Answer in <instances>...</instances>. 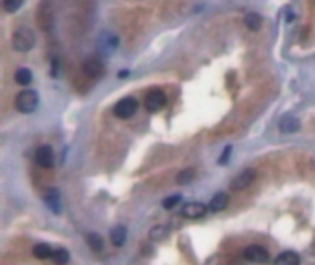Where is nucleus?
<instances>
[{
	"label": "nucleus",
	"instance_id": "obj_1",
	"mask_svg": "<svg viewBox=\"0 0 315 265\" xmlns=\"http://www.w3.org/2000/svg\"><path fill=\"white\" fill-rule=\"evenodd\" d=\"M37 42V37L31 28H18L11 37V46L17 52H30Z\"/></svg>",
	"mask_w": 315,
	"mask_h": 265
},
{
	"label": "nucleus",
	"instance_id": "obj_2",
	"mask_svg": "<svg viewBox=\"0 0 315 265\" xmlns=\"http://www.w3.org/2000/svg\"><path fill=\"white\" fill-rule=\"evenodd\" d=\"M39 105V96H37L35 91H31V89H24V91H20L15 98V109H17L18 113H22V115H30L33 113Z\"/></svg>",
	"mask_w": 315,
	"mask_h": 265
},
{
	"label": "nucleus",
	"instance_id": "obj_3",
	"mask_svg": "<svg viewBox=\"0 0 315 265\" xmlns=\"http://www.w3.org/2000/svg\"><path fill=\"white\" fill-rule=\"evenodd\" d=\"M137 109H139V102H137L135 98H124V100H120V102L115 105L113 113H115L118 118H122V120H128V118H131V116L137 113Z\"/></svg>",
	"mask_w": 315,
	"mask_h": 265
},
{
	"label": "nucleus",
	"instance_id": "obj_4",
	"mask_svg": "<svg viewBox=\"0 0 315 265\" xmlns=\"http://www.w3.org/2000/svg\"><path fill=\"white\" fill-rule=\"evenodd\" d=\"M144 105L150 113H158L166 105V94L162 91H158V89H153V91L146 94Z\"/></svg>",
	"mask_w": 315,
	"mask_h": 265
},
{
	"label": "nucleus",
	"instance_id": "obj_5",
	"mask_svg": "<svg viewBox=\"0 0 315 265\" xmlns=\"http://www.w3.org/2000/svg\"><path fill=\"white\" fill-rule=\"evenodd\" d=\"M243 258L247 260V262H251V264H266L267 260H269V254L260 245H249L243 251Z\"/></svg>",
	"mask_w": 315,
	"mask_h": 265
},
{
	"label": "nucleus",
	"instance_id": "obj_6",
	"mask_svg": "<svg viewBox=\"0 0 315 265\" xmlns=\"http://www.w3.org/2000/svg\"><path fill=\"white\" fill-rule=\"evenodd\" d=\"M255 179H256L255 169H243L236 179H232V182H230V190H236V192L238 190H245V188H249L253 182H255Z\"/></svg>",
	"mask_w": 315,
	"mask_h": 265
},
{
	"label": "nucleus",
	"instance_id": "obj_7",
	"mask_svg": "<svg viewBox=\"0 0 315 265\" xmlns=\"http://www.w3.org/2000/svg\"><path fill=\"white\" fill-rule=\"evenodd\" d=\"M206 210H208V206L203 203H186L181 208V214L186 219H201L206 216Z\"/></svg>",
	"mask_w": 315,
	"mask_h": 265
},
{
	"label": "nucleus",
	"instance_id": "obj_8",
	"mask_svg": "<svg viewBox=\"0 0 315 265\" xmlns=\"http://www.w3.org/2000/svg\"><path fill=\"white\" fill-rule=\"evenodd\" d=\"M35 162L41 166V168H52L55 162V155L54 149L50 145H41L35 153Z\"/></svg>",
	"mask_w": 315,
	"mask_h": 265
},
{
	"label": "nucleus",
	"instance_id": "obj_9",
	"mask_svg": "<svg viewBox=\"0 0 315 265\" xmlns=\"http://www.w3.org/2000/svg\"><path fill=\"white\" fill-rule=\"evenodd\" d=\"M279 129L280 132H284V134H293V132H297L301 129V122L299 118L295 116H284L279 124Z\"/></svg>",
	"mask_w": 315,
	"mask_h": 265
},
{
	"label": "nucleus",
	"instance_id": "obj_10",
	"mask_svg": "<svg viewBox=\"0 0 315 265\" xmlns=\"http://www.w3.org/2000/svg\"><path fill=\"white\" fill-rule=\"evenodd\" d=\"M227 205H229V195H227L225 192H219L210 199V203H208V210L210 212H221V210L227 208Z\"/></svg>",
	"mask_w": 315,
	"mask_h": 265
},
{
	"label": "nucleus",
	"instance_id": "obj_11",
	"mask_svg": "<svg viewBox=\"0 0 315 265\" xmlns=\"http://www.w3.org/2000/svg\"><path fill=\"white\" fill-rule=\"evenodd\" d=\"M44 203L48 205V208L54 214H59L61 212V199H59V192L54 190V188H50L48 192L44 193Z\"/></svg>",
	"mask_w": 315,
	"mask_h": 265
},
{
	"label": "nucleus",
	"instance_id": "obj_12",
	"mask_svg": "<svg viewBox=\"0 0 315 265\" xmlns=\"http://www.w3.org/2000/svg\"><path fill=\"white\" fill-rule=\"evenodd\" d=\"M275 265H301V256L293 251H286V253L277 256Z\"/></svg>",
	"mask_w": 315,
	"mask_h": 265
},
{
	"label": "nucleus",
	"instance_id": "obj_13",
	"mask_svg": "<svg viewBox=\"0 0 315 265\" xmlns=\"http://www.w3.org/2000/svg\"><path fill=\"white\" fill-rule=\"evenodd\" d=\"M126 240H128V230H126L124 225H118V227L111 230V241H113L115 247H122L126 243Z\"/></svg>",
	"mask_w": 315,
	"mask_h": 265
},
{
	"label": "nucleus",
	"instance_id": "obj_14",
	"mask_svg": "<svg viewBox=\"0 0 315 265\" xmlns=\"http://www.w3.org/2000/svg\"><path fill=\"white\" fill-rule=\"evenodd\" d=\"M83 72H85L87 76H91V78H96V76H100V74L103 72L102 61H100V59L85 61V65H83Z\"/></svg>",
	"mask_w": 315,
	"mask_h": 265
},
{
	"label": "nucleus",
	"instance_id": "obj_15",
	"mask_svg": "<svg viewBox=\"0 0 315 265\" xmlns=\"http://www.w3.org/2000/svg\"><path fill=\"white\" fill-rule=\"evenodd\" d=\"M54 251L55 249L50 247L48 243H37L35 247H33V256L39 260H48L54 256Z\"/></svg>",
	"mask_w": 315,
	"mask_h": 265
},
{
	"label": "nucleus",
	"instance_id": "obj_16",
	"mask_svg": "<svg viewBox=\"0 0 315 265\" xmlns=\"http://www.w3.org/2000/svg\"><path fill=\"white\" fill-rule=\"evenodd\" d=\"M15 81L20 87H28L33 81V72H31L30 68H18L17 72H15Z\"/></svg>",
	"mask_w": 315,
	"mask_h": 265
},
{
	"label": "nucleus",
	"instance_id": "obj_17",
	"mask_svg": "<svg viewBox=\"0 0 315 265\" xmlns=\"http://www.w3.org/2000/svg\"><path fill=\"white\" fill-rule=\"evenodd\" d=\"M243 24H245V28L247 30H260V26H262V17L258 15V13H247L245 17H243Z\"/></svg>",
	"mask_w": 315,
	"mask_h": 265
},
{
	"label": "nucleus",
	"instance_id": "obj_18",
	"mask_svg": "<svg viewBox=\"0 0 315 265\" xmlns=\"http://www.w3.org/2000/svg\"><path fill=\"white\" fill-rule=\"evenodd\" d=\"M52 260L55 262V265H67L70 262V254L67 249H55Z\"/></svg>",
	"mask_w": 315,
	"mask_h": 265
},
{
	"label": "nucleus",
	"instance_id": "obj_19",
	"mask_svg": "<svg viewBox=\"0 0 315 265\" xmlns=\"http://www.w3.org/2000/svg\"><path fill=\"white\" fill-rule=\"evenodd\" d=\"M87 243H89L92 251H96V253L103 251V240H102V236L94 234V232H91V234H87Z\"/></svg>",
	"mask_w": 315,
	"mask_h": 265
},
{
	"label": "nucleus",
	"instance_id": "obj_20",
	"mask_svg": "<svg viewBox=\"0 0 315 265\" xmlns=\"http://www.w3.org/2000/svg\"><path fill=\"white\" fill-rule=\"evenodd\" d=\"M168 234H170V229H168V227H162V225H158V227H153L152 229L150 238H152L153 241H160V240H164Z\"/></svg>",
	"mask_w": 315,
	"mask_h": 265
},
{
	"label": "nucleus",
	"instance_id": "obj_21",
	"mask_svg": "<svg viewBox=\"0 0 315 265\" xmlns=\"http://www.w3.org/2000/svg\"><path fill=\"white\" fill-rule=\"evenodd\" d=\"M194 175H195V169L192 168L182 169V171H179V175H177V184H188V182H192L194 181Z\"/></svg>",
	"mask_w": 315,
	"mask_h": 265
},
{
	"label": "nucleus",
	"instance_id": "obj_22",
	"mask_svg": "<svg viewBox=\"0 0 315 265\" xmlns=\"http://www.w3.org/2000/svg\"><path fill=\"white\" fill-rule=\"evenodd\" d=\"M22 4H24V0H4V9L7 13H15L22 7Z\"/></svg>",
	"mask_w": 315,
	"mask_h": 265
},
{
	"label": "nucleus",
	"instance_id": "obj_23",
	"mask_svg": "<svg viewBox=\"0 0 315 265\" xmlns=\"http://www.w3.org/2000/svg\"><path fill=\"white\" fill-rule=\"evenodd\" d=\"M181 203V195H171V197L164 199L162 201V206L166 208V210H171V208H175L177 205Z\"/></svg>",
	"mask_w": 315,
	"mask_h": 265
},
{
	"label": "nucleus",
	"instance_id": "obj_24",
	"mask_svg": "<svg viewBox=\"0 0 315 265\" xmlns=\"http://www.w3.org/2000/svg\"><path fill=\"white\" fill-rule=\"evenodd\" d=\"M230 151H232V149H230V145H227V147H225V153L221 155V157H219V164H223V166L227 164V160H229V155H230Z\"/></svg>",
	"mask_w": 315,
	"mask_h": 265
}]
</instances>
